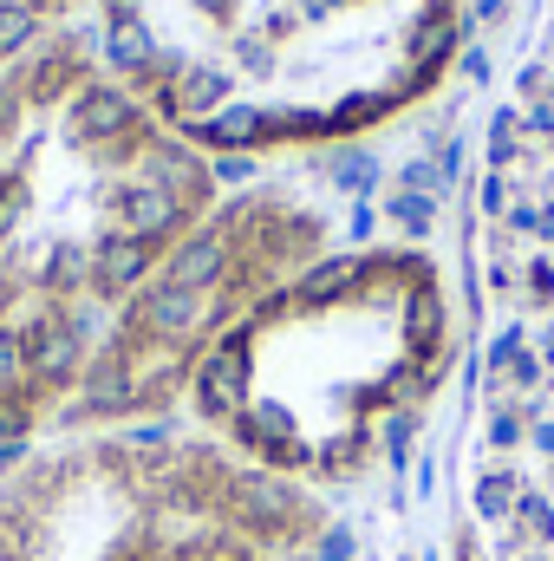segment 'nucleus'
I'll return each mask as SVG.
<instances>
[{
    "label": "nucleus",
    "mask_w": 554,
    "mask_h": 561,
    "mask_svg": "<svg viewBox=\"0 0 554 561\" xmlns=\"http://www.w3.org/2000/svg\"><path fill=\"white\" fill-rule=\"evenodd\" d=\"M216 196V163L112 79L85 26L0 66V457L59 431L131 294Z\"/></svg>",
    "instance_id": "nucleus-1"
},
{
    "label": "nucleus",
    "mask_w": 554,
    "mask_h": 561,
    "mask_svg": "<svg viewBox=\"0 0 554 561\" xmlns=\"http://www.w3.org/2000/svg\"><path fill=\"white\" fill-rule=\"evenodd\" d=\"M457 373L443 262L359 242L275 287L189 379V424L320 503L392 477Z\"/></svg>",
    "instance_id": "nucleus-2"
},
{
    "label": "nucleus",
    "mask_w": 554,
    "mask_h": 561,
    "mask_svg": "<svg viewBox=\"0 0 554 561\" xmlns=\"http://www.w3.org/2000/svg\"><path fill=\"white\" fill-rule=\"evenodd\" d=\"M92 39L143 112L216 157L372 138L457 66L470 0H92Z\"/></svg>",
    "instance_id": "nucleus-3"
},
{
    "label": "nucleus",
    "mask_w": 554,
    "mask_h": 561,
    "mask_svg": "<svg viewBox=\"0 0 554 561\" xmlns=\"http://www.w3.org/2000/svg\"><path fill=\"white\" fill-rule=\"evenodd\" d=\"M483 373L470 561H554V0L535 7L476 176Z\"/></svg>",
    "instance_id": "nucleus-4"
},
{
    "label": "nucleus",
    "mask_w": 554,
    "mask_h": 561,
    "mask_svg": "<svg viewBox=\"0 0 554 561\" xmlns=\"http://www.w3.org/2000/svg\"><path fill=\"white\" fill-rule=\"evenodd\" d=\"M326 523L203 431H59L0 457V561H313Z\"/></svg>",
    "instance_id": "nucleus-5"
},
{
    "label": "nucleus",
    "mask_w": 554,
    "mask_h": 561,
    "mask_svg": "<svg viewBox=\"0 0 554 561\" xmlns=\"http://www.w3.org/2000/svg\"><path fill=\"white\" fill-rule=\"evenodd\" d=\"M333 255V203L293 176L216 196V209L150 268L105 333L59 431H150L183 399L196 366L275 287ZM53 431V437H59Z\"/></svg>",
    "instance_id": "nucleus-6"
}]
</instances>
